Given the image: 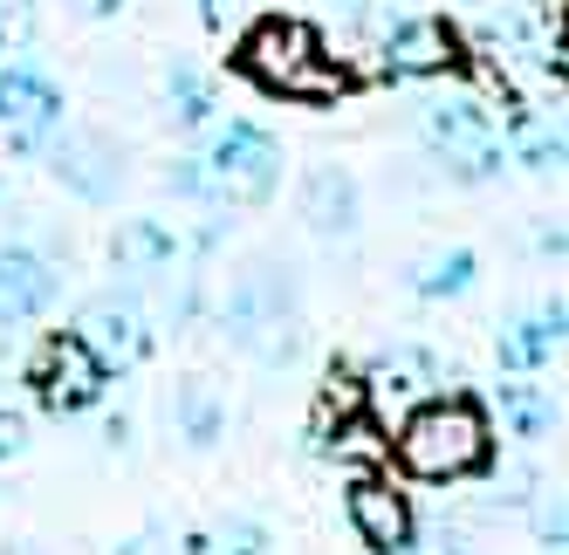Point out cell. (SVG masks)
<instances>
[{"mask_svg": "<svg viewBox=\"0 0 569 555\" xmlns=\"http://www.w3.org/2000/svg\"><path fill=\"white\" fill-rule=\"evenodd\" d=\"M28 440H34V432H28V418L0 405V466H8V460H21V453H28Z\"/></svg>", "mask_w": 569, "mask_h": 555, "instance_id": "26", "label": "cell"}, {"mask_svg": "<svg viewBox=\"0 0 569 555\" xmlns=\"http://www.w3.org/2000/svg\"><path fill=\"white\" fill-rule=\"evenodd\" d=\"M199 138H207V144L166 172V185L179 192V200L233 213V206H268L281 192V165H289V158H281L274 131L248 124V117H227V124L199 131Z\"/></svg>", "mask_w": 569, "mask_h": 555, "instance_id": "3", "label": "cell"}, {"mask_svg": "<svg viewBox=\"0 0 569 555\" xmlns=\"http://www.w3.org/2000/svg\"><path fill=\"white\" fill-rule=\"evenodd\" d=\"M405 555H467V548H460V542H453V535H439V542H426V548H419V542H412V548H405Z\"/></svg>", "mask_w": 569, "mask_h": 555, "instance_id": "30", "label": "cell"}, {"mask_svg": "<svg viewBox=\"0 0 569 555\" xmlns=\"http://www.w3.org/2000/svg\"><path fill=\"white\" fill-rule=\"evenodd\" d=\"M172 432L186 453H213L227 440V398L207 377H179L172 384Z\"/></svg>", "mask_w": 569, "mask_h": 555, "instance_id": "19", "label": "cell"}, {"mask_svg": "<svg viewBox=\"0 0 569 555\" xmlns=\"http://www.w3.org/2000/svg\"><path fill=\"white\" fill-rule=\"evenodd\" d=\"M556 75L569 83V8H562V21H556Z\"/></svg>", "mask_w": 569, "mask_h": 555, "instance_id": "29", "label": "cell"}, {"mask_svg": "<svg viewBox=\"0 0 569 555\" xmlns=\"http://www.w3.org/2000/svg\"><path fill=\"white\" fill-rule=\"evenodd\" d=\"M562 343H569V302H536L495 330V364L508 377H536Z\"/></svg>", "mask_w": 569, "mask_h": 555, "instance_id": "15", "label": "cell"}, {"mask_svg": "<svg viewBox=\"0 0 569 555\" xmlns=\"http://www.w3.org/2000/svg\"><path fill=\"white\" fill-rule=\"evenodd\" d=\"M62 124H69V103L56 90V75L34 62H0V131H8V144L34 158Z\"/></svg>", "mask_w": 569, "mask_h": 555, "instance_id": "12", "label": "cell"}, {"mask_svg": "<svg viewBox=\"0 0 569 555\" xmlns=\"http://www.w3.org/2000/svg\"><path fill=\"white\" fill-rule=\"evenodd\" d=\"M49 165V179L69 192V200H83V206H110L117 192H124V144L103 138V131H56L42 151H34Z\"/></svg>", "mask_w": 569, "mask_h": 555, "instance_id": "11", "label": "cell"}, {"mask_svg": "<svg viewBox=\"0 0 569 555\" xmlns=\"http://www.w3.org/2000/svg\"><path fill=\"white\" fill-rule=\"evenodd\" d=\"M528 241H536V254H569V226H536Z\"/></svg>", "mask_w": 569, "mask_h": 555, "instance_id": "28", "label": "cell"}, {"mask_svg": "<svg viewBox=\"0 0 569 555\" xmlns=\"http://www.w3.org/2000/svg\"><path fill=\"white\" fill-rule=\"evenodd\" d=\"M233 69L248 75V83L274 103H343L357 90V75L343 69V56L322 42V28L316 21H296V14H261L240 28V42H233Z\"/></svg>", "mask_w": 569, "mask_h": 555, "instance_id": "1", "label": "cell"}, {"mask_svg": "<svg viewBox=\"0 0 569 555\" xmlns=\"http://www.w3.org/2000/svg\"><path fill=\"white\" fill-rule=\"evenodd\" d=\"M480 282V254L473 248H439L426 261H412V274H405V289H412L419 302H453Z\"/></svg>", "mask_w": 569, "mask_h": 555, "instance_id": "21", "label": "cell"}, {"mask_svg": "<svg viewBox=\"0 0 569 555\" xmlns=\"http://www.w3.org/2000/svg\"><path fill=\"white\" fill-rule=\"evenodd\" d=\"M322 8H337V14H363V8H378V0H322Z\"/></svg>", "mask_w": 569, "mask_h": 555, "instance_id": "31", "label": "cell"}, {"mask_svg": "<svg viewBox=\"0 0 569 555\" xmlns=\"http://www.w3.org/2000/svg\"><path fill=\"white\" fill-rule=\"evenodd\" d=\"M274 535L254 514H207V522H151L110 555H268Z\"/></svg>", "mask_w": 569, "mask_h": 555, "instance_id": "10", "label": "cell"}, {"mask_svg": "<svg viewBox=\"0 0 569 555\" xmlns=\"http://www.w3.org/2000/svg\"><path fill=\"white\" fill-rule=\"evenodd\" d=\"M166 124H172L179 138H199V131L220 124V97H213V83H207L192 62H172V69H166Z\"/></svg>", "mask_w": 569, "mask_h": 555, "instance_id": "20", "label": "cell"}, {"mask_svg": "<svg viewBox=\"0 0 569 555\" xmlns=\"http://www.w3.org/2000/svg\"><path fill=\"white\" fill-rule=\"evenodd\" d=\"M357 391H363V405H405V412H412L419 398H432V391H439V356L426 343L371 350V356H363Z\"/></svg>", "mask_w": 569, "mask_h": 555, "instance_id": "14", "label": "cell"}, {"mask_svg": "<svg viewBox=\"0 0 569 555\" xmlns=\"http://www.w3.org/2000/svg\"><path fill=\"white\" fill-rule=\"evenodd\" d=\"M0 206H8V192H0Z\"/></svg>", "mask_w": 569, "mask_h": 555, "instance_id": "32", "label": "cell"}, {"mask_svg": "<svg viewBox=\"0 0 569 555\" xmlns=\"http://www.w3.org/2000/svg\"><path fill=\"white\" fill-rule=\"evenodd\" d=\"M213 248V226L207 233H186L179 220H158V213H131L124 226L110 233V268L117 282L138 289L151 315H172V323H192L199 315V261Z\"/></svg>", "mask_w": 569, "mask_h": 555, "instance_id": "4", "label": "cell"}, {"mask_svg": "<svg viewBox=\"0 0 569 555\" xmlns=\"http://www.w3.org/2000/svg\"><path fill=\"white\" fill-rule=\"evenodd\" d=\"M69 330L103 356L110 377H124V371L151 364V350H158V315H151V309H144V295H138V289H124V282H117V289H97V295L76 302Z\"/></svg>", "mask_w": 569, "mask_h": 555, "instance_id": "8", "label": "cell"}, {"mask_svg": "<svg viewBox=\"0 0 569 555\" xmlns=\"http://www.w3.org/2000/svg\"><path fill=\"white\" fill-rule=\"evenodd\" d=\"M419 138L432 151V165L453 185H495L508 172V138H501L495 117H487V103L467 97V90L426 97L419 103Z\"/></svg>", "mask_w": 569, "mask_h": 555, "instance_id": "6", "label": "cell"}, {"mask_svg": "<svg viewBox=\"0 0 569 555\" xmlns=\"http://www.w3.org/2000/svg\"><path fill=\"white\" fill-rule=\"evenodd\" d=\"M343 514H350L357 542L371 548V555H405V548L419 542V514H412V501H405L391 481H378V473H363V481H350V494H343Z\"/></svg>", "mask_w": 569, "mask_h": 555, "instance_id": "13", "label": "cell"}, {"mask_svg": "<svg viewBox=\"0 0 569 555\" xmlns=\"http://www.w3.org/2000/svg\"><path fill=\"white\" fill-rule=\"evenodd\" d=\"M69 14H83V21H117L124 14V0H62Z\"/></svg>", "mask_w": 569, "mask_h": 555, "instance_id": "27", "label": "cell"}, {"mask_svg": "<svg viewBox=\"0 0 569 555\" xmlns=\"http://www.w3.org/2000/svg\"><path fill=\"white\" fill-rule=\"evenodd\" d=\"M62 295V274L34 248H0V330H21L34 315H49Z\"/></svg>", "mask_w": 569, "mask_h": 555, "instance_id": "17", "label": "cell"}, {"mask_svg": "<svg viewBox=\"0 0 569 555\" xmlns=\"http://www.w3.org/2000/svg\"><path fill=\"white\" fill-rule=\"evenodd\" d=\"M21 384L49 418H83V412H97L110 398V364L76 330H49V336H34L28 364H21Z\"/></svg>", "mask_w": 569, "mask_h": 555, "instance_id": "7", "label": "cell"}, {"mask_svg": "<svg viewBox=\"0 0 569 555\" xmlns=\"http://www.w3.org/2000/svg\"><path fill=\"white\" fill-rule=\"evenodd\" d=\"M398 473H412L426 487H460L495 473V418L473 391H432L412 412L398 418V440H391Z\"/></svg>", "mask_w": 569, "mask_h": 555, "instance_id": "2", "label": "cell"}, {"mask_svg": "<svg viewBox=\"0 0 569 555\" xmlns=\"http://www.w3.org/2000/svg\"><path fill=\"white\" fill-rule=\"evenodd\" d=\"M220 330L240 356H254V364H289V356L302 350V289H296V268L289 261H248L227 282L220 295Z\"/></svg>", "mask_w": 569, "mask_h": 555, "instance_id": "5", "label": "cell"}, {"mask_svg": "<svg viewBox=\"0 0 569 555\" xmlns=\"http://www.w3.org/2000/svg\"><path fill=\"white\" fill-rule=\"evenodd\" d=\"M261 14H274V0H199V21H207L213 34H240Z\"/></svg>", "mask_w": 569, "mask_h": 555, "instance_id": "23", "label": "cell"}, {"mask_svg": "<svg viewBox=\"0 0 569 555\" xmlns=\"http://www.w3.org/2000/svg\"><path fill=\"white\" fill-rule=\"evenodd\" d=\"M378 69H385V83H446V75L473 69V49L446 14H405L385 34Z\"/></svg>", "mask_w": 569, "mask_h": 555, "instance_id": "9", "label": "cell"}, {"mask_svg": "<svg viewBox=\"0 0 569 555\" xmlns=\"http://www.w3.org/2000/svg\"><path fill=\"white\" fill-rule=\"evenodd\" d=\"M302 220L316 241H350V233L363 226V185L350 165H337V158H322V165L302 172Z\"/></svg>", "mask_w": 569, "mask_h": 555, "instance_id": "16", "label": "cell"}, {"mask_svg": "<svg viewBox=\"0 0 569 555\" xmlns=\"http://www.w3.org/2000/svg\"><path fill=\"white\" fill-rule=\"evenodd\" d=\"M501 138H508V165L569 172V124H562V110H515Z\"/></svg>", "mask_w": 569, "mask_h": 555, "instance_id": "18", "label": "cell"}, {"mask_svg": "<svg viewBox=\"0 0 569 555\" xmlns=\"http://www.w3.org/2000/svg\"><path fill=\"white\" fill-rule=\"evenodd\" d=\"M34 42V0H0V56H21Z\"/></svg>", "mask_w": 569, "mask_h": 555, "instance_id": "24", "label": "cell"}, {"mask_svg": "<svg viewBox=\"0 0 569 555\" xmlns=\"http://www.w3.org/2000/svg\"><path fill=\"white\" fill-rule=\"evenodd\" d=\"M501 425H508V440H521V446H542L549 432L562 425V405L549 398L542 384L515 377V384H501Z\"/></svg>", "mask_w": 569, "mask_h": 555, "instance_id": "22", "label": "cell"}, {"mask_svg": "<svg viewBox=\"0 0 569 555\" xmlns=\"http://www.w3.org/2000/svg\"><path fill=\"white\" fill-rule=\"evenodd\" d=\"M556 555H569V548H556Z\"/></svg>", "mask_w": 569, "mask_h": 555, "instance_id": "33", "label": "cell"}, {"mask_svg": "<svg viewBox=\"0 0 569 555\" xmlns=\"http://www.w3.org/2000/svg\"><path fill=\"white\" fill-rule=\"evenodd\" d=\"M536 535H542L549 548H569V494H556V501L536 507Z\"/></svg>", "mask_w": 569, "mask_h": 555, "instance_id": "25", "label": "cell"}]
</instances>
